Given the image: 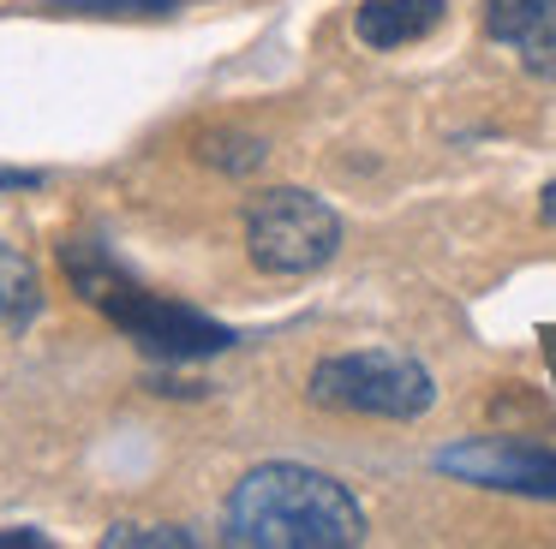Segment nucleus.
<instances>
[{"mask_svg":"<svg viewBox=\"0 0 556 549\" xmlns=\"http://www.w3.org/2000/svg\"><path fill=\"white\" fill-rule=\"evenodd\" d=\"M222 537L240 549H353L365 544V508L329 472L269 460L233 484Z\"/></svg>","mask_w":556,"mask_h":549,"instance_id":"f257e3e1","label":"nucleus"},{"mask_svg":"<svg viewBox=\"0 0 556 549\" xmlns=\"http://www.w3.org/2000/svg\"><path fill=\"white\" fill-rule=\"evenodd\" d=\"M61 263H66V274H73L78 293H85L114 329L132 334L138 353L186 365V358H210V353H228L233 346V329L210 322L204 310H192V305H174V298H162V293H144V286H138L132 274L114 269V257H102L90 239L61 245Z\"/></svg>","mask_w":556,"mask_h":549,"instance_id":"f03ea898","label":"nucleus"},{"mask_svg":"<svg viewBox=\"0 0 556 549\" xmlns=\"http://www.w3.org/2000/svg\"><path fill=\"white\" fill-rule=\"evenodd\" d=\"M312 400L336 406V412L359 418H389V424H413L431 412L437 382L401 346H359V353H336L312 370Z\"/></svg>","mask_w":556,"mask_h":549,"instance_id":"7ed1b4c3","label":"nucleus"},{"mask_svg":"<svg viewBox=\"0 0 556 549\" xmlns=\"http://www.w3.org/2000/svg\"><path fill=\"white\" fill-rule=\"evenodd\" d=\"M245 251L269 274H312L341 251V221L324 197L300 186H276L245 209Z\"/></svg>","mask_w":556,"mask_h":549,"instance_id":"20e7f679","label":"nucleus"},{"mask_svg":"<svg viewBox=\"0 0 556 549\" xmlns=\"http://www.w3.org/2000/svg\"><path fill=\"white\" fill-rule=\"evenodd\" d=\"M437 465L467 477V484L508 489V496H556V454L532 448V442H467V448H443Z\"/></svg>","mask_w":556,"mask_h":549,"instance_id":"39448f33","label":"nucleus"},{"mask_svg":"<svg viewBox=\"0 0 556 549\" xmlns=\"http://www.w3.org/2000/svg\"><path fill=\"white\" fill-rule=\"evenodd\" d=\"M491 36L520 54V66L551 78L556 72V0H491Z\"/></svg>","mask_w":556,"mask_h":549,"instance_id":"423d86ee","label":"nucleus"},{"mask_svg":"<svg viewBox=\"0 0 556 549\" xmlns=\"http://www.w3.org/2000/svg\"><path fill=\"white\" fill-rule=\"evenodd\" d=\"M443 24V0H365L359 36L365 48H407Z\"/></svg>","mask_w":556,"mask_h":549,"instance_id":"0eeeda50","label":"nucleus"},{"mask_svg":"<svg viewBox=\"0 0 556 549\" xmlns=\"http://www.w3.org/2000/svg\"><path fill=\"white\" fill-rule=\"evenodd\" d=\"M37 310H42V281H37V269H30L25 251H13L7 239H0V322L25 329Z\"/></svg>","mask_w":556,"mask_h":549,"instance_id":"6e6552de","label":"nucleus"},{"mask_svg":"<svg viewBox=\"0 0 556 549\" xmlns=\"http://www.w3.org/2000/svg\"><path fill=\"white\" fill-rule=\"evenodd\" d=\"M264 138H245V131H216V138H204V162L228 167V174H252V167H264Z\"/></svg>","mask_w":556,"mask_h":549,"instance_id":"1a4fd4ad","label":"nucleus"},{"mask_svg":"<svg viewBox=\"0 0 556 549\" xmlns=\"http://www.w3.org/2000/svg\"><path fill=\"white\" fill-rule=\"evenodd\" d=\"M186 544H192V532H180V525H114L102 537V549H186Z\"/></svg>","mask_w":556,"mask_h":549,"instance_id":"9d476101","label":"nucleus"},{"mask_svg":"<svg viewBox=\"0 0 556 549\" xmlns=\"http://www.w3.org/2000/svg\"><path fill=\"white\" fill-rule=\"evenodd\" d=\"M18 544L49 549V537H42V532H30V525H13V532H0V549H18Z\"/></svg>","mask_w":556,"mask_h":549,"instance_id":"9b49d317","label":"nucleus"},{"mask_svg":"<svg viewBox=\"0 0 556 549\" xmlns=\"http://www.w3.org/2000/svg\"><path fill=\"white\" fill-rule=\"evenodd\" d=\"M42 186V174H25V167H0V191H30Z\"/></svg>","mask_w":556,"mask_h":549,"instance_id":"f8f14e48","label":"nucleus"},{"mask_svg":"<svg viewBox=\"0 0 556 549\" xmlns=\"http://www.w3.org/2000/svg\"><path fill=\"white\" fill-rule=\"evenodd\" d=\"M539 215H544V221L556 227V179H551V186H544V203H539Z\"/></svg>","mask_w":556,"mask_h":549,"instance_id":"ddd939ff","label":"nucleus"}]
</instances>
